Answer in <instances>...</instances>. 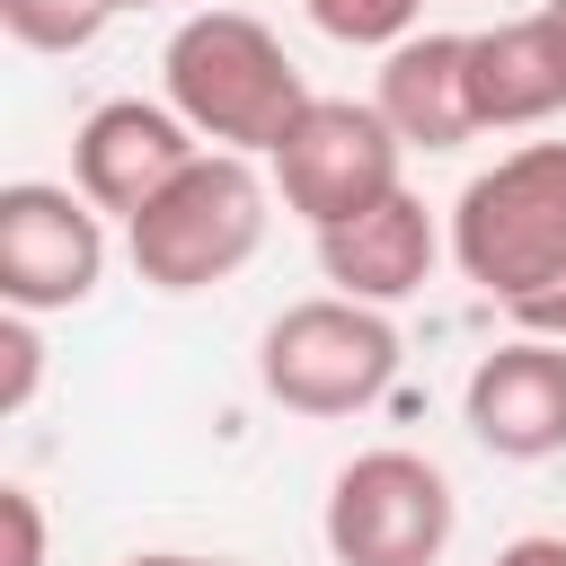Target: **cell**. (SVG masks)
<instances>
[{
    "label": "cell",
    "instance_id": "cell-19",
    "mask_svg": "<svg viewBox=\"0 0 566 566\" xmlns=\"http://www.w3.org/2000/svg\"><path fill=\"white\" fill-rule=\"evenodd\" d=\"M124 566H239V557H195V548H142V557H124Z\"/></svg>",
    "mask_w": 566,
    "mask_h": 566
},
{
    "label": "cell",
    "instance_id": "cell-7",
    "mask_svg": "<svg viewBox=\"0 0 566 566\" xmlns=\"http://www.w3.org/2000/svg\"><path fill=\"white\" fill-rule=\"evenodd\" d=\"M106 283V212L80 186L18 177L0 186V301L9 310H80Z\"/></svg>",
    "mask_w": 566,
    "mask_h": 566
},
{
    "label": "cell",
    "instance_id": "cell-16",
    "mask_svg": "<svg viewBox=\"0 0 566 566\" xmlns=\"http://www.w3.org/2000/svg\"><path fill=\"white\" fill-rule=\"evenodd\" d=\"M0 531H9L0 566H44V504H35V486H0Z\"/></svg>",
    "mask_w": 566,
    "mask_h": 566
},
{
    "label": "cell",
    "instance_id": "cell-6",
    "mask_svg": "<svg viewBox=\"0 0 566 566\" xmlns=\"http://www.w3.org/2000/svg\"><path fill=\"white\" fill-rule=\"evenodd\" d=\"M398 159H407V142L389 133L380 106H363V97H310L292 115V133L274 142L265 168H274L283 212H301L310 230H336V221H354V212H371L380 195L407 186Z\"/></svg>",
    "mask_w": 566,
    "mask_h": 566
},
{
    "label": "cell",
    "instance_id": "cell-5",
    "mask_svg": "<svg viewBox=\"0 0 566 566\" xmlns=\"http://www.w3.org/2000/svg\"><path fill=\"white\" fill-rule=\"evenodd\" d=\"M451 531H460V495L407 442L354 451L327 486V513H318V539L336 566H442Z\"/></svg>",
    "mask_w": 566,
    "mask_h": 566
},
{
    "label": "cell",
    "instance_id": "cell-18",
    "mask_svg": "<svg viewBox=\"0 0 566 566\" xmlns=\"http://www.w3.org/2000/svg\"><path fill=\"white\" fill-rule=\"evenodd\" d=\"M486 566H566V539H557V531H522V539H504Z\"/></svg>",
    "mask_w": 566,
    "mask_h": 566
},
{
    "label": "cell",
    "instance_id": "cell-11",
    "mask_svg": "<svg viewBox=\"0 0 566 566\" xmlns=\"http://www.w3.org/2000/svg\"><path fill=\"white\" fill-rule=\"evenodd\" d=\"M371 106L389 115V133L407 150H460V142H478L486 124H478V88H469V35H433L424 27V35L389 44Z\"/></svg>",
    "mask_w": 566,
    "mask_h": 566
},
{
    "label": "cell",
    "instance_id": "cell-12",
    "mask_svg": "<svg viewBox=\"0 0 566 566\" xmlns=\"http://www.w3.org/2000/svg\"><path fill=\"white\" fill-rule=\"evenodd\" d=\"M469 88H478L486 133H522V124L566 115V18L531 9V18L478 27L469 35Z\"/></svg>",
    "mask_w": 566,
    "mask_h": 566
},
{
    "label": "cell",
    "instance_id": "cell-17",
    "mask_svg": "<svg viewBox=\"0 0 566 566\" xmlns=\"http://www.w3.org/2000/svg\"><path fill=\"white\" fill-rule=\"evenodd\" d=\"M513 318H522V336H557V345H566V274L539 283L531 301H513Z\"/></svg>",
    "mask_w": 566,
    "mask_h": 566
},
{
    "label": "cell",
    "instance_id": "cell-2",
    "mask_svg": "<svg viewBox=\"0 0 566 566\" xmlns=\"http://www.w3.org/2000/svg\"><path fill=\"white\" fill-rule=\"evenodd\" d=\"M265 177L248 150H195L133 221H124V256L150 292H212L230 283L256 248H265Z\"/></svg>",
    "mask_w": 566,
    "mask_h": 566
},
{
    "label": "cell",
    "instance_id": "cell-20",
    "mask_svg": "<svg viewBox=\"0 0 566 566\" xmlns=\"http://www.w3.org/2000/svg\"><path fill=\"white\" fill-rule=\"evenodd\" d=\"M106 9H159V0H106Z\"/></svg>",
    "mask_w": 566,
    "mask_h": 566
},
{
    "label": "cell",
    "instance_id": "cell-21",
    "mask_svg": "<svg viewBox=\"0 0 566 566\" xmlns=\"http://www.w3.org/2000/svg\"><path fill=\"white\" fill-rule=\"evenodd\" d=\"M548 9H557V18H566V0H548Z\"/></svg>",
    "mask_w": 566,
    "mask_h": 566
},
{
    "label": "cell",
    "instance_id": "cell-10",
    "mask_svg": "<svg viewBox=\"0 0 566 566\" xmlns=\"http://www.w3.org/2000/svg\"><path fill=\"white\" fill-rule=\"evenodd\" d=\"M433 256H442V230H433V212H424L416 186H398V195H380L371 212L318 230V274H327L345 301H380V310H398L407 292H424Z\"/></svg>",
    "mask_w": 566,
    "mask_h": 566
},
{
    "label": "cell",
    "instance_id": "cell-14",
    "mask_svg": "<svg viewBox=\"0 0 566 566\" xmlns=\"http://www.w3.org/2000/svg\"><path fill=\"white\" fill-rule=\"evenodd\" d=\"M301 9H310V27H318V35L363 44V53L407 44V35H416V18H424V0H301Z\"/></svg>",
    "mask_w": 566,
    "mask_h": 566
},
{
    "label": "cell",
    "instance_id": "cell-13",
    "mask_svg": "<svg viewBox=\"0 0 566 566\" xmlns=\"http://www.w3.org/2000/svg\"><path fill=\"white\" fill-rule=\"evenodd\" d=\"M106 0H0V27L27 44V53H80L106 35Z\"/></svg>",
    "mask_w": 566,
    "mask_h": 566
},
{
    "label": "cell",
    "instance_id": "cell-9",
    "mask_svg": "<svg viewBox=\"0 0 566 566\" xmlns=\"http://www.w3.org/2000/svg\"><path fill=\"white\" fill-rule=\"evenodd\" d=\"M460 416L495 460H557L566 451V345L557 336H504L495 354H478Z\"/></svg>",
    "mask_w": 566,
    "mask_h": 566
},
{
    "label": "cell",
    "instance_id": "cell-4",
    "mask_svg": "<svg viewBox=\"0 0 566 566\" xmlns=\"http://www.w3.org/2000/svg\"><path fill=\"white\" fill-rule=\"evenodd\" d=\"M398 327L380 301H345V292H318V301H292L265 336H256V380L274 407L292 416H363L389 380H398Z\"/></svg>",
    "mask_w": 566,
    "mask_h": 566
},
{
    "label": "cell",
    "instance_id": "cell-15",
    "mask_svg": "<svg viewBox=\"0 0 566 566\" xmlns=\"http://www.w3.org/2000/svg\"><path fill=\"white\" fill-rule=\"evenodd\" d=\"M35 380H44L35 310H9V318H0V416H27V407H35Z\"/></svg>",
    "mask_w": 566,
    "mask_h": 566
},
{
    "label": "cell",
    "instance_id": "cell-8",
    "mask_svg": "<svg viewBox=\"0 0 566 566\" xmlns=\"http://www.w3.org/2000/svg\"><path fill=\"white\" fill-rule=\"evenodd\" d=\"M195 150H203V133H195L168 97H106V106H88L80 133H71V186H80L106 221H133Z\"/></svg>",
    "mask_w": 566,
    "mask_h": 566
},
{
    "label": "cell",
    "instance_id": "cell-1",
    "mask_svg": "<svg viewBox=\"0 0 566 566\" xmlns=\"http://www.w3.org/2000/svg\"><path fill=\"white\" fill-rule=\"evenodd\" d=\"M159 80H168V106L212 142V150H248V159H274V142L292 133V115L318 97L283 35L248 9H195L168 53H159Z\"/></svg>",
    "mask_w": 566,
    "mask_h": 566
},
{
    "label": "cell",
    "instance_id": "cell-3",
    "mask_svg": "<svg viewBox=\"0 0 566 566\" xmlns=\"http://www.w3.org/2000/svg\"><path fill=\"white\" fill-rule=\"evenodd\" d=\"M451 265L504 310L566 274V142H522L460 186Z\"/></svg>",
    "mask_w": 566,
    "mask_h": 566
}]
</instances>
